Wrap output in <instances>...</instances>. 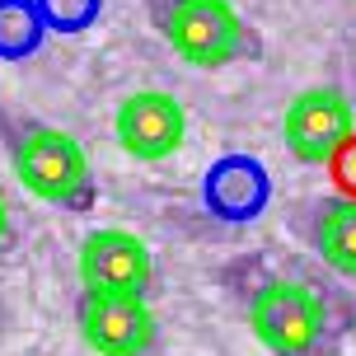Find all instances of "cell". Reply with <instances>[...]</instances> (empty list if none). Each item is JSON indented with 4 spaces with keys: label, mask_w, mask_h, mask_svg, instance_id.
<instances>
[{
    "label": "cell",
    "mask_w": 356,
    "mask_h": 356,
    "mask_svg": "<svg viewBox=\"0 0 356 356\" xmlns=\"http://www.w3.org/2000/svg\"><path fill=\"white\" fill-rule=\"evenodd\" d=\"M253 338L272 356H314L323 342V300L300 282H267L249 300Z\"/></svg>",
    "instance_id": "2"
},
{
    "label": "cell",
    "mask_w": 356,
    "mask_h": 356,
    "mask_svg": "<svg viewBox=\"0 0 356 356\" xmlns=\"http://www.w3.org/2000/svg\"><path fill=\"white\" fill-rule=\"evenodd\" d=\"M282 131H286V145H291L296 160L333 164L338 150L352 141L356 118H352V104L342 99L338 89H305L300 99L286 108Z\"/></svg>",
    "instance_id": "4"
},
{
    "label": "cell",
    "mask_w": 356,
    "mask_h": 356,
    "mask_svg": "<svg viewBox=\"0 0 356 356\" xmlns=\"http://www.w3.org/2000/svg\"><path fill=\"white\" fill-rule=\"evenodd\" d=\"M314 249L323 263L338 267L342 277H356V197L347 202H328L314 220Z\"/></svg>",
    "instance_id": "8"
},
{
    "label": "cell",
    "mask_w": 356,
    "mask_h": 356,
    "mask_svg": "<svg viewBox=\"0 0 356 356\" xmlns=\"http://www.w3.org/2000/svg\"><path fill=\"white\" fill-rule=\"evenodd\" d=\"M33 38H38L33 15L19 0H0V52H24Z\"/></svg>",
    "instance_id": "9"
},
{
    "label": "cell",
    "mask_w": 356,
    "mask_h": 356,
    "mask_svg": "<svg viewBox=\"0 0 356 356\" xmlns=\"http://www.w3.org/2000/svg\"><path fill=\"white\" fill-rule=\"evenodd\" d=\"M160 29L188 66H225L249 47V29L230 0H169Z\"/></svg>",
    "instance_id": "1"
},
{
    "label": "cell",
    "mask_w": 356,
    "mask_h": 356,
    "mask_svg": "<svg viewBox=\"0 0 356 356\" xmlns=\"http://www.w3.org/2000/svg\"><path fill=\"white\" fill-rule=\"evenodd\" d=\"M5 239H10V211H5V197H0V249H5Z\"/></svg>",
    "instance_id": "11"
},
{
    "label": "cell",
    "mask_w": 356,
    "mask_h": 356,
    "mask_svg": "<svg viewBox=\"0 0 356 356\" xmlns=\"http://www.w3.org/2000/svg\"><path fill=\"white\" fill-rule=\"evenodd\" d=\"M333 164H338V178H342V183H347V188L356 193V141H347V145H342V150H338V160H333Z\"/></svg>",
    "instance_id": "10"
},
{
    "label": "cell",
    "mask_w": 356,
    "mask_h": 356,
    "mask_svg": "<svg viewBox=\"0 0 356 356\" xmlns=\"http://www.w3.org/2000/svg\"><path fill=\"white\" fill-rule=\"evenodd\" d=\"M155 277L145 239L131 230H89L80 244V282L99 296H145Z\"/></svg>",
    "instance_id": "6"
},
{
    "label": "cell",
    "mask_w": 356,
    "mask_h": 356,
    "mask_svg": "<svg viewBox=\"0 0 356 356\" xmlns=\"http://www.w3.org/2000/svg\"><path fill=\"white\" fill-rule=\"evenodd\" d=\"M188 136V118H183V104L174 94H160V89H136L127 94L122 108H118V145H122L131 160H169Z\"/></svg>",
    "instance_id": "7"
},
{
    "label": "cell",
    "mask_w": 356,
    "mask_h": 356,
    "mask_svg": "<svg viewBox=\"0 0 356 356\" xmlns=\"http://www.w3.org/2000/svg\"><path fill=\"white\" fill-rule=\"evenodd\" d=\"M80 338L99 356H145L155 342V314L145 296H99L85 291L80 300Z\"/></svg>",
    "instance_id": "5"
},
{
    "label": "cell",
    "mask_w": 356,
    "mask_h": 356,
    "mask_svg": "<svg viewBox=\"0 0 356 356\" xmlns=\"http://www.w3.org/2000/svg\"><path fill=\"white\" fill-rule=\"evenodd\" d=\"M15 174L33 197L61 207H80L89 193V155L71 131H56V127H38L19 141Z\"/></svg>",
    "instance_id": "3"
}]
</instances>
